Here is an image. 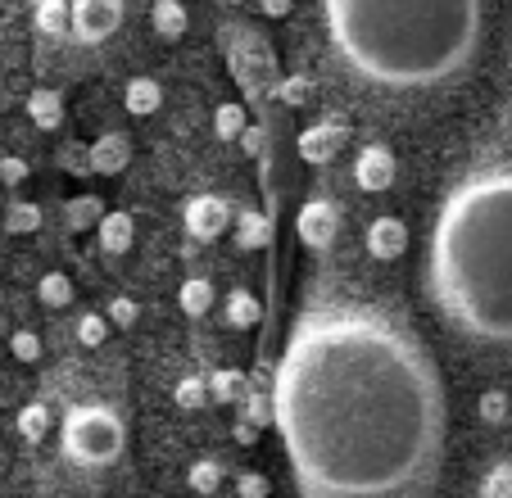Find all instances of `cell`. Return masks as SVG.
Masks as SVG:
<instances>
[{"mask_svg":"<svg viewBox=\"0 0 512 498\" xmlns=\"http://www.w3.org/2000/svg\"><path fill=\"white\" fill-rule=\"evenodd\" d=\"M32 19H37V32H46V37H64L68 32V0H37Z\"/></svg>","mask_w":512,"mask_h":498,"instance_id":"24","label":"cell"},{"mask_svg":"<svg viewBox=\"0 0 512 498\" xmlns=\"http://www.w3.org/2000/svg\"><path fill=\"white\" fill-rule=\"evenodd\" d=\"M0 358H5V354H0Z\"/></svg>","mask_w":512,"mask_h":498,"instance_id":"42","label":"cell"},{"mask_svg":"<svg viewBox=\"0 0 512 498\" xmlns=\"http://www.w3.org/2000/svg\"><path fill=\"white\" fill-rule=\"evenodd\" d=\"M272 240V218L268 213H259V209H245L241 218H236V245L241 249H263Z\"/></svg>","mask_w":512,"mask_h":498,"instance_id":"17","label":"cell"},{"mask_svg":"<svg viewBox=\"0 0 512 498\" xmlns=\"http://www.w3.org/2000/svg\"><path fill=\"white\" fill-rule=\"evenodd\" d=\"M345 136H349V123L345 118H322V123H313V127H304L300 132V159L304 163H331L340 154V145H345Z\"/></svg>","mask_w":512,"mask_h":498,"instance_id":"9","label":"cell"},{"mask_svg":"<svg viewBox=\"0 0 512 498\" xmlns=\"http://www.w3.org/2000/svg\"><path fill=\"white\" fill-rule=\"evenodd\" d=\"M431 299L463 340L512 349V163L472 168L431 227Z\"/></svg>","mask_w":512,"mask_h":498,"instance_id":"2","label":"cell"},{"mask_svg":"<svg viewBox=\"0 0 512 498\" xmlns=\"http://www.w3.org/2000/svg\"><path fill=\"white\" fill-rule=\"evenodd\" d=\"M481 498H512V462H494L481 480Z\"/></svg>","mask_w":512,"mask_h":498,"instance_id":"31","label":"cell"},{"mask_svg":"<svg viewBox=\"0 0 512 498\" xmlns=\"http://www.w3.org/2000/svg\"><path fill=\"white\" fill-rule=\"evenodd\" d=\"M395 173H399V163L386 145H363V150H358V159H354V186L358 191H368V195L390 191V186H395Z\"/></svg>","mask_w":512,"mask_h":498,"instance_id":"8","label":"cell"},{"mask_svg":"<svg viewBox=\"0 0 512 498\" xmlns=\"http://www.w3.org/2000/svg\"><path fill=\"white\" fill-rule=\"evenodd\" d=\"M476 417H481L485 426H503L512 417V394L508 390H485L481 399H476Z\"/></svg>","mask_w":512,"mask_h":498,"instance_id":"27","label":"cell"},{"mask_svg":"<svg viewBox=\"0 0 512 498\" xmlns=\"http://www.w3.org/2000/svg\"><path fill=\"white\" fill-rule=\"evenodd\" d=\"M96 236H100V249H105V254H127V249H132V240H136L132 213L105 209V218L96 222Z\"/></svg>","mask_w":512,"mask_h":498,"instance_id":"13","label":"cell"},{"mask_svg":"<svg viewBox=\"0 0 512 498\" xmlns=\"http://www.w3.org/2000/svg\"><path fill=\"white\" fill-rule=\"evenodd\" d=\"M236 494L241 498H268V476H259V471H241V476H236Z\"/></svg>","mask_w":512,"mask_h":498,"instance_id":"36","label":"cell"},{"mask_svg":"<svg viewBox=\"0 0 512 498\" xmlns=\"http://www.w3.org/2000/svg\"><path fill=\"white\" fill-rule=\"evenodd\" d=\"M223 313H227V322L236 326V331H250L254 322H259V295H254V290H232V295H227V304H223Z\"/></svg>","mask_w":512,"mask_h":498,"instance_id":"20","label":"cell"},{"mask_svg":"<svg viewBox=\"0 0 512 498\" xmlns=\"http://www.w3.org/2000/svg\"><path fill=\"white\" fill-rule=\"evenodd\" d=\"M46 431H50V408L46 403H28V408H19V435L23 440H46Z\"/></svg>","mask_w":512,"mask_h":498,"instance_id":"28","label":"cell"},{"mask_svg":"<svg viewBox=\"0 0 512 498\" xmlns=\"http://www.w3.org/2000/svg\"><path fill=\"white\" fill-rule=\"evenodd\" d=\"M213 281L209 277H186L182 281V290H177V304H182V313L186 317H204L213 308Z\"/></svg>","mask_w":512,"mask_h":498,"instance_id":"18","label":"cell"},{"mask_svg":"<svg viewBox=\"0 0 512 498\" xmlns=\"http://www.w3.org/2000/svg\"><path fill=\"white\" fill-rule=\"evenodd\" d=\"M227 222H232V204L223 195H195L182 209V227L191 240H218L227 231Z\"/></svg>","mask_w":512,"mask_h":498,"instance_id":"7","label":"cell"},{"mask_svg":"<svg viewBox=\"0 0 512 498\" xmlns=\"http://www.w3.org/2000/svg\"><path fill=\"white\" fill-rule=\"evenodd\" d=\"M223 5H241V0H223Z\"/></svg>","mask_w":512,"mask_h":498,"instance_id":"41","label":"cell"},{"mask_svg":"<svg viewBox=\"0 0 512 498\" xmlns=\"http://www.w3.org/2000/svg\"><path fill=\"white\" fill-rule=\"evenodd\" d=\"M10 354L19 358V363H37V358H41V336H37V331H14V336H10Z\"/></svg>","mask_w":512,"mask_h":498,"instance_id":"34","label":"cell"},{"mask_svg":"<svg viewBox=\"0 0 512 498\" xmlns=\"http://www.w3.org/2000/svg\"><path fill=\"white\" fill-rule=\"evenodd\" d=\"M59 444H64V458L78 467H109L127 449V426L105 403H78L59 422Z\"/></svg>","mask_w":512,"mask_h":498,"instance_id":"4","label":"cell"},{"mask_svg":"<svg viewBox=\"0 0 512 498\" xmlns=\"http://www.w3.org/2000/svg\"><path fill=\"white\" fill-rule=\"evenodd\" d=\"M105 340H109L105 313H82V317H78V345H82V349H100Z\"/></svg>","mask_w":512,"mask_h":498,"instance_id":"30","label":"cell"},{"mask_svg":"<svg viewBox=\"0 0 512 498\" xmlns=\"http://www.w3.org/2000/svg\"><path fill=\"white\" fill-rule=\"evenodd\" d=\"M186 485H191V494H213V489H223V462L195 458L191 467H186Z\"/></svg>","mask_w":512,"mask_h":498,"instance_id":"21","label":"cell"},{"mask_svg":"<svg viewBox=\"0 0 512 498\" xmlns=\"http://www.w3.org/2000/svg\"><path fill=\"white\" fill-rule=\"evenodd\" d=\"M245 127H250V118H245V105H236V100H223V105L213 109V132H218V141H236Z\"/></svg>","mask_w":512,"mask_h":498,"instance_id":"22","label":"cell"},{"mask_svg":"<svg viewBox=\"0 0 512 498\" xmlns=\"http://www.w3.org/2000/svg\"><path fill=\"white\" fill-rule=\"evenodd\" d=\"M272 426L304 498H426L445 458V381L399 317L313 304L272 372Z\"/></svg>","mask_w":512,"mask_h":498,"instance_id":"1","label":"cell"},{"mask_svg":"<svg viewBox=\"0 0 512 498\" xmlns=\"http://www.w3.org/2000/svg\"><path fill=\"white\" fill-rule=\"evenodd\" d=\"M227 55H232V73L241 77V87L250 91V96L277 87V82H272V50L254 28H232L227 32Z\"/></svg>","mask_w":512,"mask_h":498,"instance_id":"5","label":"cell"},{"mask_svg":"<svg viewBox=\"0 0 512 498\" xmlns=\"http://www.w3.org/2000/svg\"><path fill=\"white\" fill-rule=\"evenodd\" d=\"M272 96H277L281 105H295V109H300L304 100H309V77H281L277 87H272Z\"/></svg>","mask_w":512,"mask_h":498,"instance_id":"32","label":"cell"},{"mask_svg":"<svg viewBox=\"0 0 512 498\" xmlns=\"http://www.w3.org/2000/svg\"><path fill=\"white\" fill-rule=\"evenodd\" d=\"M150 23H155V32H159L164 41L186 37V28H191V19H186V5H182V0H155V10H150Z\"/></svg>","mask_w":512,"mask_h":498,"instance_id":"16","label":"cell"},{"mask_svg":"<svg viewBox=\"0 0 512 498\" xmlns=\"http://www.w3.org/2000/svg\"><path fill=\"white\" fill-rule=\"evenodd\" d=\"M481 0H322L327 41L381 91H435L481 50Z\"/></svg>","mask_w":512,"mask_h":498,"instance_id":"3","label":"cell"},{"mask_svg":"<svg viewBox=\"0 0 512 498\" xmlns=\"http://www.w3.org/2000/svg\"><path fill=\"white\" fill-rule=\"evenodd\" d=\"M159 105H164V87H159L155 77H132V82L123 87V109L132 118L159 114Z\"/></svg>","mask_w":512,"mask_h":498,"instance_id":"14","label":"cell"},{"mask_svg":"<svg viewBox=\"0 0 512 498\" xmlns=\"http://www.w3.org/2000/svg\"><path fill=\"white\" fill-rule=\"evenodd\" d=\"M173 403L186 408V412L204 408V403H209V385H204V376H182V381L173 385Z\"/></svg>","mask_w":512,"mask_h":498,"instance_id":"29","label":"cell"},{"mask_svg":"<svg viewBox=\"0 0 512 498\" xmlns=\"http://www.w3.org/2000/svg\"><path fill=\"white\" fill-rule=\"evenodd\" d=\"M232 435H236V444H254V440H259V426L236 422V426H232Z\"/></svg>","mask_w":512,"mask_h":498,"instance_id":"40","label":"cell"},{"mask_svg":"<svg viewBox=\"0 0 512 498\" xmlns=\"http://www.w3.org/2000/svg\"><path fill=\"white\" fill-rule=\"evenodd\" d=\"M118 23H123V0H73L68 5V32L87 46L114 37Z\"/></svg>","mask_w":512,"mask_h":498,"instance_id":"6","label":"cell"},{"mask_svg":"<svg viewBox=\"0 0 512 498\" xmlns=\"http://www.w3.org/2000/svg\"><path fill=\"white\" fill-rule=\"evenodd\" d=\"M259 10L268 14V19H286V14L295 10V0H259Z\"/></svg>","mask_w":512,"mask_h":498,"instance_id":"38","label":"cell"},{"mask_svg":"<svg viewBox=\"0 0 512 498\" xmlns=\"http://www.w3.org/2000/svg\"><path fill=\"white\" fill-rule=\"evenodd\" d=\"M245 399V412H241V422H250V426H268L272 422V403H268V394H241Z\"/></svg>","mask_w":512,"mask_h":498,"instance_id":"35","label":"cell"},{"mask_svg":"<svg viewBox=\"0 0 512 498\" xmlns=\"http://www.w3.org/2000/svg\"><path fill=\"white\" fill-rule=\"evenodd\" d=\"M100 218H105V200H96V195H78V200L64 204V227L68 231H87V227H96Z\"/></svg>","mask_w":512,"mask_h":498,"instance_id":"19","label":"cell"},{"mask_svg":"<svg viewBox=\"0 0 512 498\" xmlns=\"http://www.w3.org/2000/svg\"><path fill=\"white\" fill-rule=\"evenodd\" d=\"M204 385H209V399H218V403H232L245 394V376L236 367H218L213 376H204Z\"/></svg>","mask_w":512,"mask_h":498,"instance_id":"26","label":"cell"},{"mask_svg":"<svg viewBox=\"0 0 512 498\" xmlns=\"http://www.w3.org/2000/svg\"><path fill=\"white\" fill-rule=\"evenodd\" d=\"M37 299H41V308H68L73 304V281L64 272H46L37 281Z\"/></svg>","mask_w":512,"mask_h":498,"instance_id":"25","label":"cell"},{"mask_svg":"<svg viewBox=\"0 0 512 498\" xmlns=\"http://www.w3.org/2000/svg\"><path fill=\"white\" fill-rule=\"evenodd\" d=\"M5 231H10V236H32V231H41V204L14 200L10 209H5Z\"/></svg>","mask_w":512,"mask_h":498,"instance_id":"23","label":"cell"},{"mask_svg":"<svg viewBox=\"0 0 512 498\" xmlns=\"http://www.w3.org/2000/svg\"><path fill=\"white\" fill-rule=\"evenodd\" d=\"M136 317H141L136 299H127V295H114V299H109V308H105V322H109V326H136Z\"/></svg>","mask_w":512,"mask_h":498,"instance_id":"33","label":"cell"},{"mask_svg":"<svg viewBox=\"0 0 512 498\" xmlns=\"http://www.w3.org/2000/svg\"><path fill=\"white\" fill-rule=\"evenodd\" d=\"M404 249H408L404 218H395V213H381V218L368 222V254H372V259L390 263V259H399Z\"/></svg>","mask_w":512,"mask_h":498,"instance_id":"12","label":"cell"},{"mask_svg":"<svg viewBox=\"0 0 512 498\" xmlns=\"http://www.w3.org/2000/svg\"><path fill=\"white\" fill-rule=\"evenodd\" d=\"M28 118L41 127V132H59V127H64V96L50 87H37L28 96Z\"/></svg>","mask_w":512,"mask_h":498,"instance_id":"15","label":"cell"},{"mask_svg":"<svg viewBox=\"0 0 512 498\" xmlns=\"http://www.w3.org/2000/svg\"><path fill=\"white\" fill-rule=\"evenodd\" d=\"M295 231H300V240H304L309 249L331 245V240H336V231H340L336 204H331V200H309V204L300 209V218H295Z\"/></svg>","mask_w":512,"mask_h":498,"instance_id":"10","label":"cell"},{"mask_svg":"<svg viewBox=\"0 0 512 498\" xmlns=\"http://www.w3.org/2000/svg\"><path fill=\"white\" fill-rule=\"evenodd\" d=\"M132 163V145H127L123 132H100L87 150V173H100V177H118Z\"/></svg>","mask_w":512,"mask_h":498,"instance_id":"11","label":"cell"},{"mask_svg":"<svg viewBox=\"0 0 512 498\" xmlns=\"http://www.w3.org/2000/svg\"><path fill=\"white\" fill-rule=\"evenodd\" d=\"M236 141H241V150H245V154H259V150H263V132H259V127H245V132L236 136Z\"/></svg>","mask_w":512,"mask_h":498,"instance_id":"39","label":"cell"},{"mask_svg":"<svg viewBox=\"0 0 512 498\" xmlns=\"http://www.w3.org/2000/svg\"><path fill=\"white\" fill-rule=\"evenodd\" d=\"M0 182H5V186H23V182H28V163H23L19 154H5V159H0Z\"/></svg>","mask_w":512,"mask_h":498,"instance_id":"37","label":"cell"}]
</instances>
